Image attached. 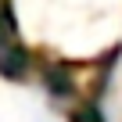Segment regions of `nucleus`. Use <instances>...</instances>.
I'll list each match as a JSON object with an SVG mask.
<instances>
[{
  "mask_svg": "<svg viewBox=\"0 0 122 122\" xmlns=\"http://www.w3.org/2000/svg\"><path fill=\"white\" fill-rule=\"evenodd\" d=\"M29 68H32V54L22 43L15 7H11V0H0V79L18 83L29 76Z\"/></svg>",
  "mask_w": 122,
  "mask_h": 122,
  "instance_id": "nucleus-1",
  "label": "nucleus"
}]
</instances>
